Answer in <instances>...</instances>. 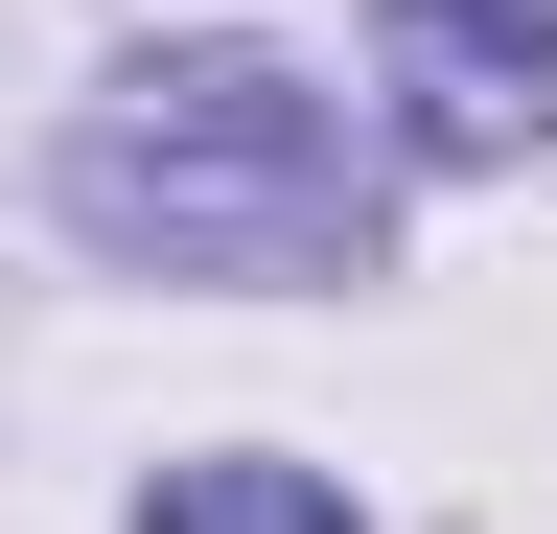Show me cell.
I'll return each mask as SVG.
<instances>
[{
  "instance_id": "3",
  "label": "cell",
  "mask_w": 557,
  "mask_h": 534,
  "mask_svg": "<svg viewBox=\"0 0 557 534\" xmlns=\"http://www.w3.org/2000/svg\"><path fill=\"white\" fill-rule=\"evenodd\" d=\"M139 534H348V488H302V464H163Z\"/></svg>"
},
{
  "instance_id": "2",
  "label": "cell",
  "mask_w": 557,
  "mask_h": 534,
  "mask_svg": "<svg viewBox=\"0 0 557 534\" xmlns=\"http://www.w3.org/2000/svg\"><path fill=\"white\" fill-rule=\"evenodd\" d=\"M395 116L442 163L534 140V116H557V0H395Z\"/></svg>"
},
{
  "instance_id": "1",
  "label": "cell",
  "mask_w": 557,
  "mask_h": 534,
  "mask_svg": "<svg viewBox=\"0 0 557 534\" xmlns=\"http://www.w3.org/2000/svg\"><path fill=\"white\" fill-rule=\"evenodd\" d=\"M70 233L139 280H372V140L278 47H163L70 116Z\"/></svg>"
}]
</instances>
